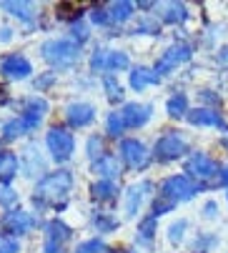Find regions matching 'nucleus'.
I'll return each instance as SVG.
<instances>
[{"label":"nucleus","mask_w":228,"mask_h":253,"mask_svg":"<svg viewBox=\"0 0 228 253\" xmlns=\"http://www.w3.org/2000/svg\"><path fill=\"white\" fill-rule=\"evenodd\" d=\"M75 188V175L68 168H55L50 173H46L41 180H35L33 193H30V203L38 208V213H60L65 211V206L70 203Z\"/></svg>","instance_id":"1"},{"label":"nucleus","mask_w":228,"mask_h":253,"mask_svg":"<svg viewBox=\"0 0 228 253\" xmlns=\"http://www.w3.org/2000/svg\"><path fill=\"white\" fill-rule=\"evenodd\" d=\"M188 228H191L188 218H176V221H171V226L166 228V238H168V243H171V246H181V243H185V233H188Z\"/></svg>","instance_id":"36"},{"label":"nucleus","mask_w":228,"mask_h":253,"mask_svg":"<svg viewBox=\"0 0 228 253\" xmlns=\"http://www.w3.org/2000/svg\"><path fill=\"white\" fill-rule=\"evenodd\" d=\"M156 183L153 180H138V183H131L126 191H123V213L126 218H138V213L145 208V203H150L156 198Z\"/></svg>","instance_id":"8"},{"label":"nucleus","mask_w":228,"mask_h":253,"mask_svg":"<svg viewBox=\"0 0 228 253\" xmlns=\"http://www.w3.org/2000/svg\"><path fill=\"white\" fill-rule=\"evenodd\" d=\"M201 103L203 108H221V95H213V90H201Z\"/></svg>","instance_id":"44"},{"label":"nucleus","mask_w":228,"mask_h":253,"mask_svg":"<svg viewBox=\"0 0 228 253\" xmlns=\"http://www.w3.org/2000/svg\"><path fill=\"white\" fill-rule=\"evenodd\" d=\"M88 193H91V201L98 203V208H100V206H108V208H110V206H116L118 198H121V186L116 183V180H103V178H98V180H93V183H91Z\"/></svg>","instance_id":"18"},{"label":"nucleus","mask_w":228,"mask_h":253,"mask_svg":"<svg viewBox=\"0 0 228 253\" xmlns=\"http://www.w3.org/2000/svg\"><path fill=\"white\" fill-rule=\"evenodd\" d=\"M121 116H123V123H126V130H140L150 123L153 118V111L156 108L150 103H138V100H131V103H123L121 108Z\"/></svg>","instance_id":"14"},{"label":"nucleus","mask_w":228,"mask_h":253,"mask_svg":"<svg viewBox=\"0 0 228 253\" xmlns=\"http://www.w3.org/2000/svg\"><path fill=\"white\" fill-rule=\"evenodd\" d=\"M53 85H58V73L55 70H46V73H38V78H33V88L35 93H48Z\"/></svg>","instance_id":"41"},{"label":"nucleus","mask_w":228,"mask_h":253,"mask_svg":"<svg viewBox=\"0 0 228 253\" xmlns=\"http://www.w3.org/2000/svg\"><path fill=\"white\" fill-rule=\"evenodd\" d=\"M108 53H110V48H105V45H95L93 48V53L88 55V70L93 76H105V68H108Z\"/></svg>","instance_id":"31"},{"label":"nucleus","mask_w":228,"mask_h":253,"mask_svg":"<svg viewBox=\"0 0 228 253\" xmlns=\"http://www.w3.org/2000/svg\"><path fill=\"white\" fill-rule=\"evenodd\" d=\"M35 130L30 128V123L23 118V116H13L8 121H3V126H0V140L3 143H15L25 135H33Z\"/></svg>","instance_id":"23"},{"label":"nucleus","mask_w":228,"mask_h":253,"mask_svg":"<svg viewBox=\"0 0 228 253\" xmlns=\"http://www.w3.org/2000/svg\"><path fill=\"white\" fill-rule=\"evenodd\" d=\"M188 18H191V10H188L185 3H178V0H171V3H163L158 5V20L166 23V25H185Z\"/></svg>","instance_id":"22"},{"label":"nucleus","mask_w":228,"mask_h":253,"mask_svg":"<svg viewBox=\"0 0 228 253\" xmlns=\"http://www.w3.org/2000/svg\"><path fill=\"white\" fill-rule=\"evenodd\" d=\"M191 58H193V45L191 43H185V41H176V43H171L161 55H158V60H156V73L163 78V76H171V73H176L178 68H183L185 63H191Z\"/></svg>","instance_id":"9"},{"label":"nucleus","mask_w":228,"mask_h":253,"mask_svg":"<svg viewBox=\"0 0 228 253\" xmlns=\"http://www.w3.org/2000/svg\"><path fill=\"white\" fill-rule=\"evenodd\" d=\"M63 118H65V128L70 130H83L88 126L95 123L98 118V108L88 100H70L63 108Z\"/></svg>","instance_id":"12"},{"label":"nucleus","mask_w":228,"mask_h":253,"mask_svg":"<svg viewBox=\"0 0 228 253\" xmlns=\"http://www.w3.org/2000/svg\"><path fill=\"white\" fill-rule=\"evenodd\" d=\"M18 203H20V193L8 183H0V208L13 211V208H18Z\"/></svg>","instance_id":"40"},{"label":"nucleus","mask_w":228,"mask_h":253,"mask_svg":"<svg viewBox=\"0 0 228 253\" xmlns=\"http://www.w3.org/2000/svg\"><path fill=\"white\" fill-rule=\"evenodd\" d=\"M218 146H221V148H223V151L228 153V133H223V135L218 138Z\"/></svg>","instance_id":"47"},{"label":"nucleus","mask_w":228,"mask_h":253,"mask_svg":"<svg viewBox=\"0 0 228 253\" xmlns=\"http://www.w3.org/2000/svg\"><path fill=\"white\" fill-rule=\"evenodd\" d=\"M0 10L8 13L15 20H20V23H25V25H33L38 20V5L28 3V0H3V3H0Z\"/></svg>","instance_id":"20"},{"label":"nucleus","mask_w":228,"mask_h":253,"mask_svg":"<svg viewBox=\"0 0 228 253\" xmlns=\"http://www.w3.org/2000/svg\"><path fill=\"white\" fill-rule=\"evenodd\" d=\"M15 108H18V116H30V118H35V121H46V116L50 113L48 98L38 95V93L23 95V98L15 103Z\"/></svg>","instance_id":"19"},{"label":"nucleus","mask_w":228,"mask_h":253,"mask_svg":"<svg viewBox=\"0 0 228 253\" xmlns=\"http://www.w3.org/2000/svg\"><path fill=\"white\" fill-rule=\"evenodd\" d=\"M216 65L223 70V73H228V45L218 48V53H216Z\"/></svg>","instance_id":"45"},{"label":"nucleus","mask_w":228,"mask_h":253,"mask_svg":"<svg viewBox=\"0 0 228 253\" xmlns=\"http://www.w3.org/2000/svg\"><path fill=\"white\" fill-rule=\"evenodd\" d=\"M110 253H128V251H113V248H110Z\"/></svg>","instance_id":"49"},{"label":"nucleus","mask_w":228,"mask_h":253,"mask_svg":"<svg viewBox=\"0 0 228 253\" xmlns=\"http://www.w3.org/2000/svg\"><path fill=\"white\" fill-rule=\"evenodd\" d=\"M123 133H126V123H123V116L121 111H110L105 116V135L113 138V140H123Z\"/></svg>","instance_id":"37"},{"label":"nucleus","mask_w":228,"mask_h":253,"mask_svg":"<svg viewBox=\"0 0 228 253\" xmlns=\"http://www.w3.org/2000/svg\"><path fill=\"white\" fill-rule=\"evenodd\" d=\"M196 193H201V188L193 183L191 178H188L185 173H176V175H168L163 178L161 183H158V193L161 198H166L168 203L178 206V203H188V201H193Z\"/></svg>","instance_id":"7"},{"label":"nucleus","mask_w":228,"mask_h":253,"mask_svg":"<svg viewBox=\"0 0 228 253\" xmlns=\"http://www.w3.org/2000/svg\"><path fill=\"white\" fill-rule=\"evenodd\" d=\"M0 253H23V241L18 236L0 231Z\"/></svg>","instance_id":"42"},{"label":"nucleus","mask_w":228,"mask_h":253,"mask_svg":"<svg viewBox=\"0 0 228 253\" xmlns=\"http://www.w3.org/2000/svg\"><path fill=\"white\" fill-rule=\"evenodd\" d=\"M161 81L163 78L156 73L153 65H133L128 70V88L133 93H143L148 88H156V85H161Z\"/></svg>","instance_id":"17"},{"label":"nucleus","mask_w":228,"mask_h":253,"mask_svg":"<svg viewBox=\"0 0 228 253\" xmlns=\"http://www.w3.org/2000/svg\"><path fill=\"white\" fill-rule=\"evenodd\" d=\"M201 213H203V218L206 221H216L218 218V215H221V208H218V201H206L203 203V208H201Z\"/></svg>","instance_id":"43"},{"label":"nucleus","mask_w":228,"mask_h":253,"mask_svg":"<svg viewBox=\"0 0 228 253\" xmlns=\"http://www.w3.org/2000/svg\"><path fill=\"white\" fill-rule=\"evenodd\" d=\"M216 246H218V236L211 231H201L193 236L191 246H188V253H211Z\"/></svg>","instance_id":"32"},{"label":"nucleus","mask_w":228,"mask_h":253,"mask_svg":"<svg viewBox=\"0 0 228 253\" xmlns=\"http://www.w3.org/2000/svg\"><path fill=\"white\" fill-rule=\"evenodd\" d=\"M41 58H43V63L50 65V70L60 73V70H70L81 63L83 48L75 41H70L68 35H63V38H48L41 43Z\"/></svg>","instance_id":"2"},{"label":"nucleus","mask_w":228,"mask_h":253,"mask_svg":"<svg viewBox=\"0 0 228 253\" xmlns=\"http://www.w3.org/2000/svg\"><path fill=\"white\" fill-rule=\"evenodd\" d=\"M93 168V173L98 175V178H103V180H121V175H123V163H121V158H118V153H105L95 166H91Z\"/></svg>","instance_id":"24"},{"label":"nucleus","mask_w":228,"mask_h":253,"mask_svg":"<svg viewBox=\"0 0 228 253\" xmlns=\"http://www.w3.org/2000/svg\"><path fill=\"white\" fill-rule=\"evenodd\" d=\"M136 10H138V5L131 3V0H116V3H108V13H110L113 28L131 23L136 18Z\"/></svg>","instance_id":"27"},{"label":"nucleus","mask_w":228,"mask_h":253,"mask_svg":"<svg viewBox=\"0 0 228 253\" xmlns=\"http://www.w3.org/2000/svg\"><path fill=\"white\" fill-rule=\"evenodd\" d=\"M188 156H191V138H188L183 130L178 128H168L163 130L156 143H153V161L158 163H176V161H185Z\"/></svg>","instance_id":"4"},{"label":"nucleus","mask_w":228,"mask_h":253,"mask_svg":"<svg viewBox=\"0 0 228 253\" xmlns=\"http://www.w3.org/2000/svg\"><path fill=\"white\" fill-rule=\"evenodd\" d=\"M38 226H41L38 215L25 211V208H13V211H5L3 215H0V231H5L10 236H18V238L33 233Z\"/></svg>","instance_id":"11"},{"label":"nucleus","mask_w":228,"mask_h":253,"mask_svg":"<svg viewBox=\"0 0 228 253\" xmlns=\"http://www.w3.org/2000/svg\"><path fill=\"white\" fill-rule=\"evenodd\" d=\"M88 23H91V25H98V28H113L108 5H93V8L88 10Z\"/></svg>","instance_id":"39"},{"label":"nucleus","mask_w":228,"mask_h":253,"mask_svg":"<svg viewBox=\"0 0 228 253\" xmlns=\"http://www.w3.org/2000/svg\"><path fill=\"white\" fill-rule=\"evenodd\" d=\"M100 88H103V95H105V100L110 103V105H118V103H123L126 100V88H123V83L118 81V76H103L100 78Z\"/></svg>","instance_id":"29"},{"label":"nucleus","mask_w":228,"mask_h":253,"mask_svg":"<svg viewBox=\"0 0 228 253\" xmlns=\"http://www.w3.org/2000/svg\"><path fill=\"white\" fill-rule=\"evenodd\" d=\"M131 35H161V20H158L156 15L145 13V15H140L138 23L131 28Z\"/></svg>","instance_id":"33"},{"label":"nucleus","mask_w":228,"mask_h":253,"mask_svg":"<svg viewBox=\"0 0 228 253\" xmlns=\"http://www.w3.org/2000/svg\"><path fill=\"white\" fill-rule=\"evenodd\" d=\"M18 156H20V173L25 178H38V180H41L46 173H50L48 170V158L43 156L41 148H38V143L30 140Z\"/></svg>","instance_id":"13"},{"label":"nucleus","mask_w":228,"mask_h":253,"mask_svg":"<svg viewBox=\"0 0 228 253\" xmlns=\"http://www.w3.org/2000/svg\"><path fill=\"white\" fill-rule=\"evenodd\" d=\"M3 151H5V148H3V140H0V153H3Z\"/></svg>","instance_id":"50"},{"label":"nucleus","mask_w":228,"mask_h":253,"mask_svg":"<svg viewBox=\"0 0 228 253\" xmlns=\"http://www.w3.org/2000/svg\"><path fill=\"white\" fill-rule=\"evenodd\" d=\"M0 76L5 81H28L33 78V63L23 53H8L0 58Z\"/></svg>","instance_id":"15"},{"label":"nucleus","mask_w":228,"mask_h":253,"mask_svg":"<svg viewBox=\"0 0 228 253\" xmlns=\"http://www.w3.org/2000/svg\"><path fill=\"white\" fill-rule=\"evenodd\" d=\"M128 253H150V251H140V248H138V251H136V248H131V251H128Z\"/></svg>","instance_id":"48"},{"label":"nucleus","mask_w":228,"mask_h":253,"mask_svg":"<svg viewBox=\"0 0 228 253\" xmlns=\"http://www.w3.org/2000/svg\"><path fill=\"white\" fill-rule=\"evenodd\" d=\"M68 38L70 41H75L81 48L91 41V25H88V20L86 18H78V20H73L70 25H68Z\"/></svg>","instance_id":"34"},{"label":"nucleus","mask_w":228,"mask_h":253,"mask_svg":"<svg viewBox=\"0 0 228 253\" xmlns=\"http://www.w3.org/2000/svg\"><path fill=\"white\" fill-rule=\"evenodd\" d=\"M226 201H228V193H226Z\"/></svg>","instance_id":"51"},{"label":"nucleus","mask_w":228,"mask_h":253,"mask_svg":"<svg viewBox=\"0 0 228 253\" xmlns=\"http://www.w3.org/2000/svg\"><path fill=\"white\" fill-rule=\"evenodd\" d=\"M73 241V228L63 218H50L43 223V246L41 253H68V243Z\"/></svg>","instance_id":"10"},{"label":"nucleus","mask_w":228,"mask_h":253,"mask_svg":"<svg viewBox=\"0 0 228 253\" xmlns=\"http://www.w3.org/2000/svg\"><path fill=\"white\" fill-rule=\"evenodd\" d=\"M221 168L218 161L213 156H208L206 151H191V156L183 163V173L193 180L201 191H213L218 188V178H221Z\"/></svg>","instance_id":"3"},{"label":"nucleus","mask_w":228,"mask_h":253,"mask_svg":"<svg viewBox=\"0 0 228 253\" xmlns=\"http://www.w3.org/2000/svg\"><path fill=\"white\" fill-rule=\"evenodd\" d=\"M156 233H158V218L153 213H145L138 218L136 226V246H153L156 243Z\"/></svg>","instance_id":"25"},{"label":"nucleus","mask_w":228,"mask_h":253,"mask_svg":"<svg viewBox=\"0 0 228 253\" xmlns=\"http://www.w3.org/2000/svg\"><path fill=\"white\" fill-rule=\"evenodd\" d=\"M20 173V156L10 148H5L0 153V183H8L13 186V180L18 178Z\"/></svg>","instance_id":"26"},{"label":"nucleus","mask_w":228,"mask_h":253,"mask_svg":"<svg viewBox=\"0 0 228 253\" xmlns=\"http://www.w3.org/2000/svg\"><path fill=\"white\" fill-rule=\"evenodd\" d=\"M91 226L93 231L103 238V236H110V233H116L121 228V218L116 213H113L110 208H95L91 213Z\"/></svg>","instance_id":"21"},{"label":"nucleus","mask_w":228,"mask_h":253,"mask_svg":"<svg viewBox=\"0 0 228 253\" xmlns=\"http://www.w3.org/2000/svg\"><path fill=\"white\" fill-rule=\"evenodd\" d=\"M73 253H110L105 238L100 236H93V238H86V241H78L73 248Z\"/></svg>","instance_id":"38"},{"label":"nucleus","mask_w":228,"mask_h":253,"mask_svg":"<svg viewBox=\"0 0 228 253\" xmlns=\"http://www.w3.org/2000/svg\"><path fill=\"white\" fill-rule=\"evenodd\" d=\"M218 186L228 188V166H223V168H221V178H218Z\"/></svg>","instance_id":"46"},{"label":"nucleus","mask_w":228,"mask_h":253,"mask_svg":"<svg viewBox=\"0 0 228 253\" xmlns=\"http://www.w3.org/2000/svg\"><path fill=\"white\" fill-rule=\"evenodd\" d=\"M185 121L193 128H218V130L228 133V123H226L223 113L216 111V108H203V105L191 108V113L185 116Z\"/></svg>","instance_id":"16"},{"label":"nucleus","mask_w":228,"mask_h":253,"mask_svg":"<svg viewBox=\"0 0 228 253\" xmlns=\"http://www.w3.org/2000/svg\"><path fill=\"white\" fill-rule=\"evenodd\" d=\"M46 151L55 166H65L75 156V135L65 126H50L46 133Z\"/></svg>","instance_id":"6"},{"label":"nucleus","mask_w":228,"mask_h":253,"mask_svg":"<svg viewBox=\"0 0 228 253\" xmlns=\"http://www.w3.org/2000/svg\"><path fill=\"white\" fill-rule=\"evenodd\" d=\"M105 153H108L105 151V138L103 135H88V140H86V158H88V163L95 166Z\"/></svg>","instance_id":"35"},{"label":"nucleus","mask_w":228,"mask_h":253,"mask_svg":"<svg viewBox=\"0 0 228 253\" xmlns=\"http://www.w3.org/2000/svg\"><path fill=\"white\" fill-rule=\"evenodd\" d=\"M118 158L126 170L143 173L153 163V148H148L140 138H123L118 143Z\"/></svg>","instance_id":"5"},{"label":"nucleus","mask_w":228,"mask_h":253,"mask_svg":"<svg viewBox=\"0 0 228 253\" xmlns=\"http://www.w3.org/2000/svg\"><path fill=\"white\" fill-rule=\"evenodd\" d=\"M131 55L121 48H110L108 53V68H105V76H116V73H126V70H131Z\"/></svg>","instance_id":"30"},{"label":"nucleus","mask_w":228,"mask_h":253,"mask_svg":"<svg viewBox=\"0 0 228 253\" xmlns=\"http://www.w3.org/2000/svg\"><path fill=\"white\" fill-rule=\"evenodd\" d=\"M166 113L168 118L178 121V118H185L191 113V100H188V93L185 90H173L166 100Z\"/></svg>","instance_id":"28"}]
</instances>
